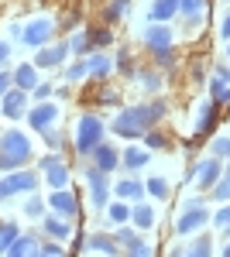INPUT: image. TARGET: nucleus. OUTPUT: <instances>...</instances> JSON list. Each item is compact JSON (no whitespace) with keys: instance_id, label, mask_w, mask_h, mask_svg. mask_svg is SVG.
Returning a JSON list of instances; mask_svg holds the SVG:
<instances>
[{"instance_id":"nucleus-45","label":"nucleus","mask_w":230,"mask_h":257,"mask_svg":"<svg viewBox=\"0 0 230 257\" xmlns=\"http://www.w3.org/2000/svg\"><path fill=\"white\" fill-rule=\"evenodd\" d=\"M155 62H158L162 69H175V48H169V52H158V55H155Z\"/></svg>"},{"instance_id":"nucleus-21","label":"nucleus","mask_w":230,"mask_h":257,"mask_svg":"<svg viewBox=\"0 0 230 257\" xmlns=\"http://www.w3.org/2000/svg\"><path fill=\"white\" fill-rule=\"evenodd\" d=\"M41 230H45L48 237L55 240V243H65V240L72 237V226H69V223H65L62 216H55V213H52V216H45V219H41Z\"/></svg>"},{"instance_id":"nucleus-49","label":"nucleus","mask_w":230,"mask_h":257,"mask_svg":"<svg viewBox=\"0 0 230 257\" xmlns=\"http://www.w3.org/2000/svg\"><path fill=\"white\" fill-rule=\"evenodd\" d=\"M220 38L230 41V7H227V14H223V21H220Z\"/></svg>"},{"instance_id":"nucleus-14","label":"nucleus","mask_w":230,"mask_h":257,"mask_svg":"<svg viewBox=\"0 0 230 257\" xmlns=\"http://www.w3.org/2000/svg\"><path fill=\"white\" fill-rule=\"evenodd\" d=\"M45 202H48V209H52L55 216H62V219H72L79 213V202H76V196H72L69 189H55Z\"/></svg>"},{"instance_id":"nucleus-55","label":"nucleus","mask_w":230,"mask_h":257,"mask_svg":"<svg viewBox=\"0 0 230 257\" xmlns=\"http://www.w3.org/2000/svg\"><path fill=\"white\" fill-rule=\"evenodd\" d=\"M220 257H230V240L223 243V250H220Z\"/></svg>"},{"instance_id":"nucleus-24","label":"nucleus","mask_w":230,"mask_h":257,"mask_svg":"<svg viewBox=\"0 0 230 257\" xmlns=\"http://www.w3.org/2000/svg\"><path fill=\"white\" fill-rule=\"evenodd\" d=\"M206 14V0H179V18H186L189 28H196Z\"/></svg>"},{"instance_id":"nucleus-9","label":"nucleus","mask_w":230,"mask_h":257,"mask_svg":"<svg viewBox=\"0 0 230 257\" xmlns=\"http://www.w3.org/2000/svg\"><path fill=\"white\" fill-rule=\"evenodd\" d=\"M220 175H223V161H220V158H213V155H206L203 161H196V168H192L189 182L196 178V185H199V189H213Z\"/></svg>"},{"instance_id":"nucleus-38","label":"nucleus","mask_w":230,"mask_h":257,"mask_svg":"<svg viewBox=\"0 0 230 257\" xmlns=\"http://www.w3.org/2000/svg\"><path fill=\"white\" fill-rule=\"evenodd\" d=\"M210 155L220 158V161H227V155H230V138L227 134H216V138L210 141Z\"/></svg>"},{"instance_id":"nucleus-36","label":"nucleus","mask_w":230,"mask_h":257,"mask_svg":"<svg viewBox=\"0 0 230 257\" xmlns=\"http://www.w3.org/2000/svg\"><path fill=\"white\" fill-rule=\"evenodd\" d=\"M210 192H213V202H230V168H223V175L216 178V185Z\"/></svg>"},{"instance_id":"nucleus-51","label":"nucleus","mask_w":230,"mask_h":257,"mask_svg":"<svg viewBox=\"0 0 230 257\" xmlns=\"http://www.w3.org/2000/svg\"><path fill=\"white\" fill-rule=\"evenodd\" d=\"M7 59H11V45H7V41H0V69L7 65Z\"/></svg>"},{"instance_id":"nucleus-40","label":"nucleus","mask_w":230,"mask_h":257,"mask_svg":"<svg viewBox=\"0 0 230 257\" xmlns=\"http://www.w3.org/2000/svg\"><path fill=\"white\" fill-rule=\"evenodd\" d=\"M124 257H155V250H151V243H148V240L137 237L131 247H124Z\"/></svg>"},{"instance_id":"nucleus-26","label":"nucleus","mask_w":230,"mask_h":257,"mask_svg":"<svg viewBox=\"0 0 230 257\" xmlns=\"http://www.w3.org/2000/svg\"><path fill=\"white\" fill-rule=\"evenodd\" d=\"M131 223H134L137 230H151L155 226V209L148 202H134V206H131Z\"/></svg>"},{"instance_id":"nucleus-44","label":"nucleus","mask_w":230,"mask_h":257,"mask_svg":"<svg viewBox=\"0 0 230 257\" xmlns=\"http://www.w3.org/2000/svg\"><path fill=\"white\" fill-rule=\"evenodd\" d=\"M52 93H55V89H52L48 82H38V86L31 89V96L38 99V103H48V99H52Z\"/></svg>"},{"instance_id":"nucleus-28","label":"nucleus","mask_w":230,"mask_h":257,"mask_svg":"<svg viewBox=\"0 0 230 257\" xmlns=\"http://www.w3.org/2000/svg\"><path fill=\"white\" fill-rule=\"evenodd\" d=\"M86 35H90V41H93L96 52H103V48L114 45V28H107V24H100V28H86Z\"/></svg>"},{"instance_id":"nucleus-52","label":"nucleus","mask_w":230,"mask_h":257,"mask_svg":"<svg viewBox=\"0 0 230 257\" xmlns=\"http://www.w3.org/2000/svg\"><path fill=\"white\" fill-rule=\"evenodd\" d=\"M45 141H48V144H52V148H55V151H58V144H62V138H58L55 131H48V134H45Z\"/></svg>"},{"instance_id":"nucleus-43","label":"nucleus","mask_w":230,"mask_h":257,"mask_svg":"<svg viewBox=\"0 0 230 257\" xmlns=\"http://www.w3.org/2000/svg\"><path fill=\"white\" fill-rule=\"evenodd\" d=\"M86 76H90V65H86V59H79L76 65H69V69H65V79H69V82H79V79H86Z\"/></svg>"},{"instance_id":"nucleus-33","label":"nucleus","mask_w":230,"mask_h":257,"mask_svg":"<svg viewBox=\"0 0 230 257\" xmlns=\"http://www.w3.org/2000/svg\"><path fill=\"white\" fill-rule=\"evenodd\" d=\"M127 7H131V0H114V4H107V11H103V24L114 28L117 21L127 14Z\"/></svg>"},{"instance_id":"nucleus-29","label":"nucleus","mask_w":230,"mask_h":257,"mask_svg":"<svg viewBox=\"0 0 230 257\" xmlns=\"http://www.w3.org/2000/svg\"><path fill=\"white\" fill-rule=\"evenodd\" d=\"M206 89H210V103L216 106V110H220V106H230V86L227 82H220L216 76H213Z\"/></svg>"},{"instance_id":"nucleus-5","label":"nucleus","mask_w":230,"mask_h":257,"mask_svg":"<svg viewBox=\"0 0 230 257\" xmlns=\"http://www.w3.org/2000/svg\"><path fill=\"white\" fill-rule=\"evenodd\" d=\"M21 41H24L28 48H45V45H52V41H55V24H52L48 18L28 21V24L21 28Z\"/></svg>"},{"instance_id":"nucleus-50","label":"nucleus","mask_w":230,"mask_h":257,"mask_svg":"<svg viewBox=\"0 0 230 257\" xmlns=\"http://www.w3.org/2000/svg\"><path fill=\"white\" fill-rule=\"evenodd\" d=\"M213 76H216L220 82H227V86H230V65H216V72H213Z\"/></svg>"},{"instance_id":"nucleus-37","label":"nucleus","mask_w":230,"mask_h":257,"mask_svg":"<svg viewBox=\"0 0 230 257\" xmlns=\"http://www.w3.org/2000/svg\"><path fill=\"white\" fill-rule=\"evenodd\" d=\"M210 223H213V226H216V230H220V233L230 240V202H227V206H220V209L213 213Z\"/></svg>"},{"instance_id":"nucleus-4","label":"nucleus","mask_w":230,"mask_h":257,"mask_svg":"<svg viewBox=\"0 0 230 257\" xmlns=\"http://www.w3.org/2000/svg\"><path fill=\"white\" fill-rule=\"evenodd\" d=\"M103 134H107L103 120L96 117V113H83L76 120V155L79 158H90L96 148L103 144Z\"/></svg>"},{"instance_id":"nucleus-56","label":"nucleus","mask_w":230,"mask_h":257,"mask_svg":"<svg viewBox=\"0 0 230 257\" xmlns=\"http://www.w3.org/2000/svg\"><path fill=\"white\" fill-rule=\"evenodd\" d=\"M227 62H230V41H227Z\"/></svg>"},{"instance_id":"nucleus-16","label":"nucleus","mask_w":230,"mask_h":257,"mask_svg":"<svg viewBox=\"0 0 230 257\" xmlns=\"http://www.w3.org/2000/svg\"><path fill=\"white\" fill-rule=\"evenodd\" d=\"M114 192L124 202H144V196H148V189H144L141 178H120V182H114Z\"/></svg>"},{"instance_id":"nucleus-30","label":"nucleus","mask_w":230,"mask_h":257,"mask_svg":"<svg viewBox=\"0 0 230 257\" xmlns=\"http://www.w3.org/2000/svg\"><path fill=\"white\" fill-rule=\"evenodd\" d=\"M144 189H148V196L158 199V202H165L169 192H172V185H169V178H165V175H151L148 182H144Z\"/></svg>"},{"instance_id":"nucleus-2","label":"nucleus","mask_w":230,"mask_h":257,"mask_svg":"<svg viewBox=\"0 0 230 257\" xmlns=\"http://www.w3.org/2000/svg\"><path fill=\"white\" fill-rule=\"evenodd\" d=\"M35 158V144L24 131H4L0 134V172H18Z\"/></svg>"},{"instance_id":"nucleus-25","label":"nucleus","mask_w":230,"mask_h":257,"mask_svg":"<svg viewBox=\"0 0 230 257\" xmlns=\"http://www.w3.org/2000/svg\"><path fill=\"white\" fill-rule=\"evenodd\" d=\"M186 257H213V237L210 233H196L186 243Z\"/></svg>"},{"instance_id":"nucleus-17","label":"nucleus","mask_w":230,"mask_h":257,"mask_svg":"<svg viewBox=\"0 0 230 257\" xmlns=\"http://www.w3.org/2000/svg\"><path fill=\"white\" fill-rule=\"evenodd\" d=\"M83 247L86 250H100V254H107V257H124V250L117 247V240H114V233H90V237L83 240Z\"/></svg>"},{"instance_id":"nucleus-19","label":"nucleus","mask_w":230,"mask_h":257,"mask_svg":"<svg viewBox=\"0 0 230 257\" xmlns=\"http://www.w3.org/2000/svg\"><path fill=\"white\" fill-rule=\"evenodd\" d=\"M172 18H179V0H151V11H148L151 24H169Z\"/></svg>"},{"instance_id":"nucleus-8","label":"nucleus","mask_w":230,"mask_h":257,"mask_svg":"<svg viewBox=\"0 0 230 257\" xmlns=\"http://www.w3.org/2000/svg\"><path fill=\"white\" fill-rule=\"evenodd\" d=\"M41 175H45L52 192L55 189H69V168H65V161L58 158V155H45L41 158Z\"/></svg>"},{"instance_id":"nucleus-27","label":"nucleus","mask_w":230,"mask_h":257,"mask_svg":"<svg viewBox=\"0 0 230 257\" xmlns=\"http://www.w3.org/2000/svg\"><path fill=\"white\" fill-rule=\"evenodd\" d=\"M213 127H216V106H213L210 99H203L199 103V117H196V131L199 134H210Z\"/></svg>"},{"instance_id":"nucleus-22","label":"nucleus","mask_w":230,"mask_h":257,"mask_svg":"<svg viewBox=\"0 0 230 257\" xmlns=\"http://www.w3.org/2000/svg\"><path fill=\"white\" fill-rule=\"evenodd\" d=\"M11 76H14V89H24V93H31V89L38 86V69H35V62H31V65H28V62H24V65H18Z\"/></svg>"},{"instance_id":"nucleus-18","label":"nucleus","mask_w":230,"mask_h":257,"mask_svg":"<svg viewBox=\"0 0 230 257\" xmlns=\"http://www.w3.org/2000/svg\"><path fill=\"white\" fill-rule=\"evenodd\" d=\"M148 161H151V151L148 148H124L120 151V168L124 172H141Z\"/></svg>"},{"instance_id":"nucleus-41","label":"nucleus","mask_w":230,"mask_h":257,"mask_svg":"<svg viewBox=\"0 0 230 257\" xmlns=\"http://www.w3.org/2000/svg\"><path fill=\"white\" fill-rule=\"evenodd\" d=\"M114 240H117V247L124 250V247H131V243L137 240V230H131V226H117V230H114Z\"/></svg>"},{"instance_id":"nucleus-53","label":"nucleus","mask_w":230,"mask_h":257,"mask_svg":"<svg viewBox=\"0 0 230 257\" xmlns=\"http://www.w3.org/2000/svg\"><path fill=\"white\" fill-rule=\"evenodd\" d=\"M7 199H11V192H7V182H4V178H0V206H4V202H7Z\"/></svg>"},{"instance_id":"nucleus-23","label":"nucleus","mask_w":230,"mask_h":257,"mask_svg":"<svg viewBox=\"0 0 230 257\" xmlns=\"http://www.w3.org/2000/svg\"><path fill=\"white\" fill-rule=\"evenodd\" d=\"M86 65H90V76H93V79H110V72H114V59H110L107 52H93V55L86 59Z\"/></svg>"},{"instance_id":"nucleus-12","label":"nucleus","mask_w":230,"mask_h":257,"mask_svg":"<svg viewBox=\"0 0 230 257\" xmlns=\"http://www.w3.org/2000/svg\"><path fill=\"white\" fill-rule=\"evenodd\" d=\"M0 113H4V120L28 117V93H24V89H11V93H4V96H0Z\"/></svg>"},{"instance_id":"nucleus-3","label":"nucleus","mask_w":230,"mask_h":257,"mask_svg":"<svg viewBox=\"0 0 230 257\" xmlns=\"http://www.w3.org/2000/svg\"><path fill=\"white\" fill-rule=\"evenodd\" d=\"M210 206H206V199L203 196H192L182 202V209H179V219H175V237H196V230H203L206 223H210Z\"/></svg>"},{"instance_id":"nucleus-15","label":"nucleus","mask_w":230,"mask_h":257,"mask_svg":"<svg viewBox=\"0 0 230 257\" xmlns=\"http://www.w3.org/2000/svg\"><path fill=\"white\" fill-rule=\"evenodd\" d=\"M90 158H93V168H100L103 175H110V172L120 168V148H114V144H100Z\"/></svg>"},{"instance_id":"nucleus-10","label":"nucleus","mask_w":230,"mask_h":257,"mask_svg":"<svg viewBox=\"0 0 230 257\" xmlns=\"http://www.w3.org/2000/svg\"><path fill=\"white\" fill-rule=\"evenodd\" d=\"M4 182H7V192H11V196H31V192L38 189V175H35L31 168L7 172V175H4Z\"/></svg>"},{"instance_id":"nucleus-48","label":"nucleus","mask_w":230,"mask_h":257,"mask_svg":"<svg viewBox=\"0 0 230 257\" xmlns=\"http://www.w3.org/2000/svg\"><path fill=\"white\" fill-rule=\"evenodd\" d=\"M100 103H103V106H117V103H120V93H114V89H110V93H100Z\"/></svg>"},{"instance_id":"nucleus-57","label":"nucleus","mask_w":230,"mask_h":257,"mask_svg":"<svg viewBox=\"0 0 230 257\" xmlns=\"http://www.w3.org/2000/svg\"><path fill=\"white\" fill-rule=\"evenodd\" d=\"M227 161H230V155H227Z\"/></svg>"},{"instance_id":"nucleus-34","label":"nucleus","mask_w":230,"mask_h":257,"mask_svg":"<svg viewBox=\"0 0 230 257\" xmlns=\"http://www.w3.org/2000/svg\"><path fill=\"white\" fill-rule=\"evenodd\" d=\"M21 237V230H18V223H0V257L11 250V243Z\"/></svg>"},{"instance_id":"nucleus-1","label":"nucleus","mask_w":230,"mask_h":257,"mask_svg":"<svg viewBox=\"0 0 230 257\" xmlns=\"http://www.w3.org/2000/svg\"><path fill=\"white\" fill-rule=\"evenodd\" d=\"M169 113V103L165 99H151V103H137V106H127L120 110L117 120H110V131L124 141H141L148 131H155Z\"/></svg>"},{"instance_id":"nucleus-47","label":"nucleus","mask_w":230,"mask_h":257,"mask_svg":"<svg viewBox=\"0 0 230 257\" xmlns=\"http://www.w3.org/2000/svg\"><path fill=\"white\" fill-rule=\"evenodd\" d=\"M38 257H69V254H65L58 243H48V247H41V250H38Z\"/></svg>"},{"instance_id":"nucleus-20","label":"nucleus","mask_w":230,"mask_h":257,"mask_svg":"<svg viewBox=\"0 0 230 257\" xmlns=\"http://www.w3.org/2000/svg\"><path fill=\"white\" fill-rule=\"evenodd\" d=\"M38 250H41V243H38L35 233H21V237L11 243V250H7L4 257H38Z\"/></svg>"},{"instance_id":"nucleus-13","label":"nucleus","mask_w":230,"mask_h":257,"mask_svg":"<svg viewBox=\"0 0 230 257\" xmlns=\"http://www.w3.org/2000/svg\"><path fill=\"white\" fill-rule=\"evenodd\" d=\"M65 55H69V41H52V45L38 48L35 69H58V65L65 62Z\"/></svg>"},{"instance_id":"nucleus-35","label":"nucleus","mask_w":230,"mask_h":257,"mask_svg":"<svg viewBox=\"0 0 230 257\" xmlns=\"http://www.w3.org/2000/svg\"><path fill=\"white\" fill-rule=\"evenodd\" d=\"M45 209H48V202L31 192V196H28V202H24V216H28V219H45Z\"/></svg>"},{"instance_id":"nucleus-42","label":"nucleus","mask_w":230,"mask_h":257,"mask_svg":"<svg viewBox=\"0 0 230 257\" xmlns=\"http://www.w3.org/2000/svg\"><path fill=\"white\" fill-rule=\"evenodd\" d=\"M134 79L148 89V93H158L162 89V79H158V72H134Z\"/></svg>"},{"instance_id":"nucleus-32","label":"nucleus","mask_w":230,"mask_h":257,"mask_svg":"<svg viewBox=\"0 0 230 257\" xmlns=\"http://www.w3.org/2000/svg\"><path fill=\"white\" fill-rule=\"evenodd\" d=\"M127 219H131V206H127V202H110V206H107V223L127 226Z\"/></svg>"},{"instance_id":"nucleus-31","label":"nucleus","mask_w":230,"mask_h":257,"mask_svg":"<svg viewBox=\"0 0 230 257\" xmlns=\"http://www.w3.org/2000/svg\"><path fill=\"white\" fill-rule=\"evenodd\" d=\"M69 52H76L79 59H90L96 48H93V41H90V35H86V31H79V35L69 38Z\"/></svg>"},{"instance_id":"nucleus-11","label":"nucleus","mask_w":230,"mask_h":257,"mask_svg":"<svg viewBox=\"0 0 230 257\" xmlns=\"http://www.w3.org/2000/svg\"><path fill=\"white\" fill-rule=\"evenodd\" d=\"M55 120H58V106L52 103V99H48V103H38V106H31V110H28V123H31V131H38V134H48Z\"/></svg>"},{"instance_id":"nucleus-46","label":"nucleus","mask_w":230,"mask_h":257,"mask_svg":"<svg viewBox=\"0 0 230 257\" xmlns=\"http://www.w3.org/2000/svg\"><path fill=\"white\" fill-rule=\"evenodd\" d=\"M11 89H14V76H11L7 69H0V96H4V93H11Z\"/></svg>"},{"instance_id":"nucleus-6","label":"nucleus","mask_w":230,"mask_h":257,"mask_svg":"<svg viewBox=\"0 0 230 257\" xmlns=\"http://www.w3.org/2000/svg\"><path fill=\"white\" fill-rule=\"evenodd\" d=\"M141 41H144V48H148L151 55L175 48V35H172V28H169V24H148V28L141 31Z\"/></svg>"},{"instance_id":"nucleus-54","label":"nucleus","mask_w":230,"mask_h":257,"mask_svg":"<svg viewBox=\"0 0 230 257\" xmlns=\"http://www.w3.org/2000/svg\"><path fill=\"white\" fill-rule=\"evenodd\" d=\"M169 257H186V247H172V250H169Z\"/></svg>"},{"instance_id":"nucleus-39","label":"nucleus","mask_w":230,"mask_h":257,"mask_svg":"<svg viewBox=\"0 0 230 257\" xmlns=\"http://www.w3.org/2000/svg\"><path fill=\"white\" fill-rule=\"evenodd\" d=\"M141 141H144V148H148V151H165V148H169V138H165L162 131H148Z\"/></svg>"},{"instance_id":"nucleus-7","label":"nucleus","mask_w":230,"mask_h":257,"mask_svg":"<svg viewBox=\"0 0 230 257\" xmlns=\"http://www.w3.org/2000/svg\"><path fill=\"white\" fill-rule=\"evenodd\" d=\"M86 185H90V202H93L96 209H107L110 206V178L103 175L100 168H86Z\"/></svg>"}]
</instances>
